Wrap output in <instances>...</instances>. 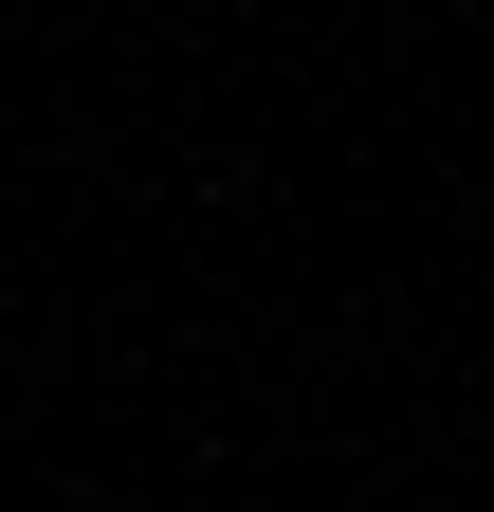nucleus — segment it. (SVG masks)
Returning <instances> with one entry per match:
<instances>
[]
</instances>
